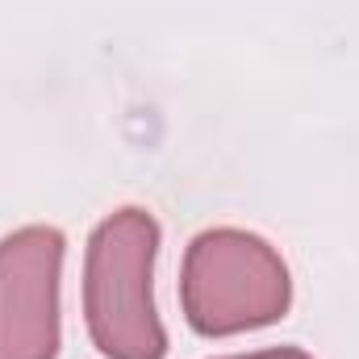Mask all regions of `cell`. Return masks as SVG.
<instances>
[{
  "label": "cell",
  "instance_id": "cell-3",
  "mask_svg": "<svg viewBox=\"0 0 359 359\" xmlns=\"http://www.w3.org/2000/svg\"><path fill=\"white\" fill-rule=\"evenodd\" d=\"M67 238L34 222L0 238V359H55L63 343L59 280Z\"/></svg>",
  "mask_w": 359,
  "mask_h": 359
},
{
  "label": "cell",
  "instance_id": "cell-2",
  "mask_svg": "<svg viewBox=\"0 0 359 359\" xmlns=\"http://www.w3.org/2000/svg\"><path fill=\"white\" fill-rule=\"evenodd\" d=\"M184 322L205 339L271 326L292 305V276L264 234L238 226L201 230L180 264Z\"/></svg>",
  "mask_w": 359,
  "mask_h": 359
},
{
  "label": "cell",
  "instance_id": "cell-1",
  "mask_svg": "<svg viewBox=\"0 0 359 359\" xmlns=\"http://www.w3.org/2000/svg\"><path fill=\"white\" fill-rule=\"evenodd\" d=\"M159 222L142 205L96 222L84 255V322L104 359H163L168 330L155 309Z\"/></svg>",
  "mask_w": 359,
  "mask_h": 359
},
{
  "label": "cell",
  "instance_id": "cell-4",
  "mask_svg": "<svg viewBox=\"0 0 359 359\" xmlns=\"http://www.w3.org/2000/svg\"><path fill=\"white\" fill-rule=\"evenodd\" d=\"M222 359H313L301 347H268V351H251V355H222Z\"/></svg>",
  "mask_w": 359,
  "mask_h": 359
}]
</instances>
